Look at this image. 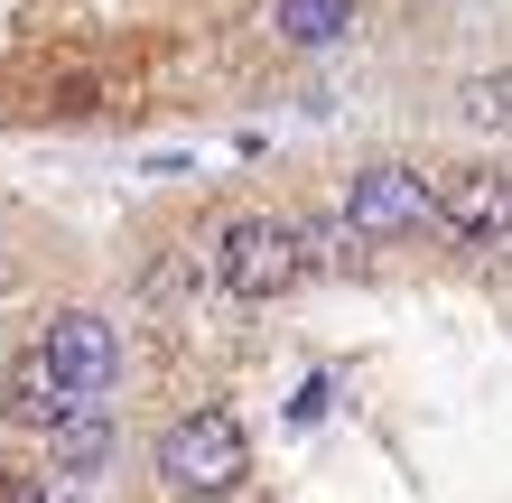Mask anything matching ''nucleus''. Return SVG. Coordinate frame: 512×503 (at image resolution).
I'll return each mask as SVG.
<instances>
[{
	"instance_id": "nucleus-1",
	"label": "nucleus",
	"mask_w": 512,
	"mask_h": 503,
	"mask_svg": "<svg viewBox=\"0 0 512 503\" xmlns=\"http://www.w3.org/2000/svg\"><path fill=\"white\" fill-rule=\"evenodd\" d=\"M243 466H252V448H243V420L233 410H196V420H177L159 438V476L177 494H233Z\"/></svg>"
},
{
	"instance_id": "nucleus-2",
	"label": "nucleus",
	"mask_w": 512,
	"mask_h": 503,
	"mask_svg": "<svg viewBox=\"0 0 512 503\" xmlns=\"http://www.w3.org/2000/svg\"><path fill=\"white\" fill-rule=\"evenodd\" d=\"M215 271H224L233 299H280V289L308 280V243H298L289 224H270V215H243V224H224Z\"/></svg>"
},
{
	"instance_id": "nucleus-3",
	"label": "nucleus",
	"mask_w": 512,
	"mask_h": 503,
	"mask_svg": "<svg viewBox=\"0 0 512 503\" xmlns=\"http://www.w3.org/2000/svg\"><path fill=\"white\" fill-rule=\"evenodd\" d=\"M438 224V187L419 168H364L345 187V233H364V243H391V233H419Z\"/></svg>"
},
{
	"instance_id": "nucleus-4",
	"label": "nucleus",
	"mask_w": 512,
	"mask_h": 503,
	"mask_svg": "<svg viewBox=\"0 0 512 503\" xmlns=\"http://www.w3.org/2000/svg\"><path fill=\"white\" fill-rule=\"evenodd\" d=\"M47 364L66 373L75 401H103L112 382H122V336H112V317H94V308L56 317V327H47Z\"/></svg>"
},
{
	"instance_id": "nucleus-5",
	"label": "nucleus",
	"mask_w": 512,
	"mask_h": 503,
	"mask_svg": "<svg viewBox=\"0 0 512 503\" xmlns=\"http://www.w3.org/2000/svg\"><path fill=\"white\" fill-rule=\"evenodd\" d=\"M438 224L447 233H494V224H512V187L494 168H447L438 177Z\"/></svg>"
},
{
	"instance_id": "nucleus-6",
	"label": "nucleus",
	"mask_w": 512,
	"mask_h": 503,
	"mask_svg": "<svg viewBox=\"0 0 512 503\" xmlns=\"http://www.w3.org/2000/svg\"><path fill=\"white\" fill-rule=\"evenodd\" d=\"M66 401H75V392H66V373H56L47 354H38V364H19L10 392H0V410H10L19 429H56V420H66Z\"/></svg>"
},
{
	"instance_id": "nucleus-7",
	"label": "nucleus",
	"mask_w": 512,
	"mask_h": 503,
	"mask_svg": "<svg viewBox=\"0 0 512 503\" xmlns=\"http://www.w3.org/2000/svg\"><path fill=\"white\" fill-rule=\"evenodd\" d=\"M270 19H280L289 47H336L354 28V0H270Z\"/></svg>"
},
{
	"instance_id": "nucleus-8",
	"label": "nucleus",
	"mask_w": 512,
	"mask_h": 503,
	"mask_svg": "<svg viewBox=\"0 0 512 503\" xmlns=\"http://www.w3.org/2000/svg\"><path fill=\"white\" fill-rule=\"evenodd\" d=\"M47 448H56V457H75V466H103V448H112L103 401H66V420L47 429Z\"/></svg>"
},
{
	"instance_id": "nucleus-9",
	"label": "nucleus",
	"mask_w": 512,
	"mask_h": 503,
	"mask_svg": "<svg viewBox=\"0 0 512 503\" xmlns=\"http://www.w3.org/2000/svg\"><path fill=\"white\" fill-rule=\"evenodd\" d=\"M466 112H475V122H485V131H512V66L475 84V94H466Z\"/></svg>"
},
{
	"instance_id": "nucleus-10",
	"label": "nucleus",
	"mask_w": 512,
	"mask_h": 503,
	"mask_svg": "<svg viewBox=\"0 0 512 503\" xmlns=\"http://www.w3.org/2000/svg\"><path fill=\"white\" fill-rule=\"evenodd\" d=\"M0 503H47V494L28 485V476H0Z\"/></svg>"
},
{
	"instance_id": "nucleus-11",
	"label": "nucleus",
	"mask_w": 512,
	"mask_h": 503,
	"mask_svg": "<svg viewBox=\"0 0 512 503\" xmlns=\"http://www.w3.org/2000/svg\"><path fill=\"white\" fill-rule=\"evenodd\" d=\"M503 243H512V224H503Z\"/></svg>"
}]
</instances>
